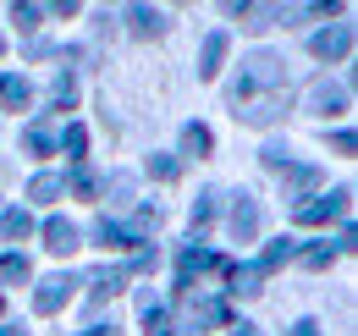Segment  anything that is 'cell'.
<instances>
[{
    "instance_id": "obj_1",
    "label": "cell",
    "mask_w": 358,
    "mask_h": 336,
    "mask_svg": "<svg viewBox=\"0 0 358 336\" xmlns=\"http://www.w3.org/2000/svg\"><path fill=\"white\" fill-rule=\"evenodd\" d=\"M231 105H237V122L275 127L287 116V61L270 55V50L243 55V72H237V83H231Z\"/></svg>"
},
{
    "instance_id": "obj_31",
    "label": "cell",
    "mask_w": 358,
    "mask_h": 336,
    "mask_svg": "<svg viewBox=\"0 0 358 336\" xmlns=\"http://www.w3.org/2000/svg\"><path fill=\"white\" fill-rule=\"evenodd\" d=\"M265 166H275V171L292 166V149H287V144H270V149H265Z\"/></svg>"
},
{
    "instance_id": "obj_3",
    "label": "cell",
    "mask_w": 358,
    "mask_h": 336,
    "mask_svg": "<svg viewBox=\"0 0 358 336\" xmlns=\"http://www.w3.org/2000/svg\"><path fill=\"white\" fill-rule=\"evenodd\" d=\"M348 188H336V193H314V199H303V204H292V226H331L336 215L348 210Z\"/></svg>"
},
{
    "instance_id": "obj_6",
    "label": "cell",
    "mask_w": 358,
    "mask_h": 336,
    "mask_svg": "<svg viewBox=\"0 0 358 336\" xmlns=\"http://www.w3.org/2000/svg\"><path fill=\"white\" fill-rule=\"evenodd\" d=\"M226 320V303L221 298H187V320H182V336H210V326H221Z\"/></svg>"
},
{
    "instance_id": "obj_9",
    "label": "cell",
    "mask_w": 358,
    "mask_h": 336,
    "mask_svg": "<svg viewBox=\"0 0 358 336\" xmlns=\"http://www.w3.org/2000/svg\"><path fill=\"white\" fill-rule=\"evenodd\" d=\"M72 287H78L72 276H45V281H39V293H34V309H39V314H55V309L72 298Z\"/></svg>"
},
{
    "instance_id": "obj_19",
    "label": "cell",
    "mask_w": 358,
    "mask_h": 336,
    "mask_svg": "<svg viewBox=\"0 0 358 336\" xmlns=\"http://www.w3.org/2000/svg\"><path fill=\"white\" fill-rule=\"evenodd\" d=\"M0 99H6L11 111H28V105H34V88H28V78H0Z\"/></svg>"
},
{
    "instance_id": "obj_17",
    "label": "cell",
    "mask_w": 358,
    "mask_h": 336,
    "mask_svg": "<svg viewBox=\"0 0 358 336\" xmlns=\"http://www.w3.org/2000/svg\"><path fill=\"white\" fill-rule=\"evenodd\" d=\"M210 220H215V193H199V199H193V210H187L193 237H204V232H210Z\"/></svg>"
},
{
    "instance_id": "obj_10",
    "label": "cell",
    "mask_w": 358,
    "mask_h": 336,
    "mask_svg": "<svg viewBox=\"0 0 358 336\" xmlns=\"http://www.w3.org/2000/svg\"><path fill=\"white\" fill-rule=\"evenodd\" d=\"M45 248L50 253H78L83 243H78V226L66 220V215H50L45 220Z\"/></svg>"
},
{
    "instance_id": "obj_26",
    "label": "cell",
    "mask_w": 358,
    "mask_h": 336,
    "mask_svg": "<svg viewBox=\"0 0 358 336\" xmlns=\"http://www.w3.org/2000/svg\"><path fill=\"white\" fill-rule=\"evenodd\" d=\"M55 193H61V176H50V171H39V176L28 182V199H39V204H50Z\"/></svg>"
},
{
    "instance_id": "obj_7",
    "label": "cell",
    "mask_w": 358,
    "mask_h": 336,
    "mask_svg": "<svg viewBox=\"0 0 358 336\" xmlns=\"http://www.w3.org/2000/svg\"><path fill=\"white\" fill-rule=\"evenodd\" d=\"M204 270H215V253H210V248H182V259H177V293L193 298V281H199Z\"/></svg>"
},
{
    "instance_id": "obj_16",
    "label": "cell",
    "mask_w": 358,
    "mask_h": 336,
    "mask_svg": "<svg viewBox=\"0 0 358 336\" xmlns=\"http://www.w3.org/2000/svg\"><path fill=\"white\" fill-rule=\"evenodd\" d=\"M127 22H133L138 39H149V34H166V17H160V11H149V6H133V11H127Z\"/></svg>"
},
{
    "instance_id": "obj_4",
    "label": "cell",
    "mask_w": 358,
    "mask_h": 336,
    "mask_svg": "<svg viewBox=\"0 0 358 336\" xmlns=\"http://www.w3.org/2000/svg\"><path fill=\"white\" fill-rule=\"evenodd\" d=\"M348 50H353V28H348V22H331V28H320V34L309 39L314 61H342Z\"/></svg>"
},
{
    "instance_id": "obj_13",
    "label": "cell",
    "mask_w": 358,
    "mask_h": 336,
    "mask_svg": "<svg viewBox=\"0 0 358 336\" xmlns=\"http://www.w3.org/2000/svg\"><path fill=\"white\" fill-rule=\"evenodd\" d=\"M210 149H215V132H210L204 122H187V127H182V155H199V160H204Z\"/></svg>"
},
{
    "instance_id": "obj_11",
    "label": "cell",
    "mask_w": 358,
    "mask_h": 336,
    "mask_svg": "<svg viewBox=\"0 0 358 336\" xmlns=\"http://www.w3.org/2000/svg\"><path fill=\"white\" fill-rule=\"evenodd\" d=\"M226 61V34L215 28V34H204V44H199V78H215Z\"/></svg>"
},
{
    "instance_id": "obj_37",
    "label": "cell",
    "mask_w": 358,
    "mask_h": 336,
    "mask_svg": "<svg viewBox=\"0 0 358 336\" xmlns=\"http://www.w3.org/2000/svg\"><path fill=\"white\" fill-rule=\"evenodd\" d=\"M0 50H6V39H0Z\"/></svg>"
},
{
    "instance_id": "obj_23",
    "label": "cell",
    "mask_w": 358,
    "mask_h": 336,
    "mask_svg": "<svg viewBox=\"0 0 358 336\" xmlns=\"http://www.w3.org/2000/svg\"><path fill=\"white\" fill-rule=\"evenodd\" d=\"M61 188H72L78 199H94V193H99V182H94V171H89V166H72V176H66Z\"/></svg>"
},
{
    "instance_id": "obj_32",
    "label": "cell",
    "mask_w": 358,
    "mask_h": 336,
    "mask_svg": "<svg viewBox=\"0 0 358 336\" xmlns=\"http://www.w3.org/2000/svg\"><path fill=\"white\" fill-rule=\"evenodd\" d=\"M331 149H336V155H353L358 138H353V132H336V138H331Z\"/></svg>"
},
{
    "instance_id": "obj_8",
    "label": "cell",
    "mask_w": 358,
    "mask_h": 336,
    "mask_svg": "<svg viewBox=\"0 0 358 336\" xmlns=\"http://www.w3.org/2000/svg\"><path fill=\"white\" fill-rule=\"evenodd\" d=\"M231 237L237 243H254L259 237V204L248 193H237V204H231Z\"/></svg>"
},
{
    "instance_id": "obj_12",
    "label": "cell",
    "mask_w": 358,
    "mask_h": 336,
    "mask_svg": "<svg viewBox=\"0 0 358 336\" xmlns=\"http://www.w3.org/2000/svg\"><path fill=\"white\" fill-rule=\"evenodd\" d=\"M155 232H160V210H155V204H143V210L122 226V237H127V243H149Z\"/></svg>"
},
{
    "instance_id": "obj_30",
    "label": "cell",
    "mask_w": 358,
    "mask_h": 336,
    "mask_svg": "<svg viewBox=\"0 0 358 336\" xmlns=\"http://www.w3.org/2000/svg\"><path fill=\"white\" fill-rule=\"evenodd\" d=\"M11 22L28 34V28H39V6H11Z\"/></svg>"
},
{
    "instance_id": "obj_20",
    "label": "cell",
    "mask_w": 358,
    "mask_h": 336,
    "mask_svg": "<svg viewBox=\"0 0 358 336\" xmlns=\"http://www.w3.org/2000/svg\"><path fill=\"white\" fill-rule=\"evenodd\" d=\"M94 243H99V248H127V237H122V220L99 215V220H94Z\"/></svg>"
},
{
    "instance_id": "obj_22",
    "label": "cell",
    "mask_w": 358,
    "mask_h": 336,
    "mask_svg": "<svg viewBox=\"0 0 358 336\" xmlns=\"http://www.w3.org/2000/svg\"><path fill=\"white\" fill-rule=\"evenodd\" d=\"M336 243H314V248H303L298 253V265H303V270H325V265H331V259H336Z\"/></svg>"
},
{
    "instance_id": "obj_28",
    "label": "cell",
    "mask_w": 358,
    "mask_h": 336,
    "mask_svg": "<svg viewBox=\"0 0 358 336\" xmlns=\"http://www.w3.org/2000/svg\"><path fill=\"white\" fill-rule=\"evenodd\" d=\"M287 188H292V193H309V188H320V171L314 166H287Z\"/></svg>"
},
{
    "instance_id": "obj_33",
    "label": "cell",
    "mask_w": 358,
    "mask_h": 336,
    "mask_svg": "<svg viewBox=\"0 0 358 336\" xmlns=\"http://www.w3.org/2000/svg\"><path fill=\"white\" fill-rule=\"evenodd\" d=\"M292 336H320V320H298V326H292Z\"/></svg>"
},
{
    "instance_id": "obj_14",
    "label": "cell",
    "mask_w": 358,
    "mask_h": 336,
    "mask_svg": "<svg viewBox=\"0 0 358 336\" xmlns=\"http://www.w3.org/2000/svg\"><path fill=\"white\" fill-rule=\"evenodd\" d=\"M22 149L28 155H55V132H50V122H28V132H22Z\"/></svg>"
},
{
    "instance_id": "obj_25",
    "label": "cell",
    "mask_w": 358,
    "mask_h": 336,
    "mask_svg": "<svg viewBox=\"0 0 358 336\" xmlns=\"http://www.w3.org/2000/svg\"><path fill=\"white\" fill-rule=\"evenodd\" d=\"M127 276H133V270H99V276H94V298L122 293V287H127Z\"/></svg>"
},
{
    "instance_id": "obj_2",
    "label": "cell",
    "mask_w": 358,
    "mask_h": 336,
    "mask_svg": "<svg viewBox=\"0 0 358 336\" xmlns=\"http://www.w3.org/2000/svg\"><path fill=\"white\" fill-rule=\"evenodd\" d=\"M292 253H298V248H292V237H275V243H270V248L259 253L254 265H243V270H231V293H243V298L265 293L259 281H265V276H275V270H281V265H287Z\"/></svg>"
},
{
    "instance_id": "obj_36",
    "label": "cell",
    "mask_w": 358,
    "mask_h": 336,
    "mask_svg": "<svg viewBox=\"0 0 358 336\" xmlns=\"http://www.w3.org/2000/svg\"><path fill=\"white\" fill-rule=\"evenodd\" d=\"M0 314H6V298H0Z\"/></svg>"
},
{
    "instance_id": "obj_18",
    "label": "cell",
    "mask_w": 358,
    "mask_h": 336,
    "mask_svg": "<svg viewBox=\"0 0 358 336\" xmlns=\"http://www.w3.org/2000/svg\"><path fill=\"white\" fill-rule=\"evenodd\" d=\"M28 232H34V215L28 210H0V237H6V243L28 237Z\"/></svg>"
},
{
    "instance_id": "obj_5",
    "label": "cell",
    "mask_w": 358,
    "mask_h": 336,
    "mask_svg": "<svg viewBox=\"0 0 358 336\" xmlns=\"http://www.w3.org/2000/svg\"><path fill=\"white\" fill-rule=\"evenodd\" d=\"M303 105H309V111H320V116H342V111L353 105V94H348L342 83H331V78H320V83H309Z\"/></svg>"
},
{
    "instance_id": "obj_35",
    "label": "cell",
    "mask_w": 358,
    "mask_h": 336,
    "mask_svg": "<svg viewBox=\"0 0 358 336\" xmlns=\"http://www.w3.org/2000/svg\"><path fill=\"white\" fill-rule=\"evenodd\" d=\"M83 336H110V331H83Z\"/></svg>"
},
{
    "instance_id": "obj_29",
    "label": "cell",
    "mask_w": 358,
    "mask_h": 336,
    "mask_svg": "<svg viewBox=\"0 0 358 336\" xmlns=\"http://www.w3.org/2000/svg\"><path fill=\"white\" fill-rule=\"evenodd\" d=\"M50 99H55L61 111H72V99H78V83H72V78L61 72V78H55V88H50Z\"/></svg>"
},
{
    "instance_id": "obj_34",
    "label": "cell",
    "mask_w": 358,
    "mask_h": 336,
    "mask_svg": "<svg viewBox=\"0 0 358 336\" xmlns=\"http://www.w3.org/2000/svg\"><path fill=\"white\" fill-rule=\"evenodd\" d=\"M231 336H259V326H248V320H237V326H231Z\"/></svg>"
},
{
    "instance_id": "obj_21",
    "label": "cell",
    "mask_w": 358,
    "mask_h": 336,
    "mask_svg": "<svg viewBox=\"0 0 358 336\" xmlns=\"http://www.w3.org/2000/svg\"><path fill=\"white\" fill-rule=\"evenodd\" d=\"M0 281H34L28 253H0Z\"/></svg>"
},
{
    "instance_id": "obj_24",
    "label": "cell",
    "mask_w": 358,
    "mask_h": 336,
    "mask_svg": "<svg viewBox=\"0 0 358 336\" xmlns=\"http://www.w3.org/2000/svg\"><path fill=\"white\" fill-rule=\"evenodd\" d=\"M149 176H155V182H177L182 160H177V155H149Z\"/></svg>"
},
{
    "instance_id": "obj_27",
    "label": "cell",
    "mask_w": 358,
    "mask_h": 336,
    "mask_svg": "<svg viewBox=\"0 0 358 336\" xmlns=\"http://www.w3.org/2000/svg\"><path fill=\"white\" fill-rule=\"evenodd\" d=\"M61 149H66V160H72V166H83V149H89V132H83V127H66V138H61Z\"/></svg>"
},
{
    "instance_id": "obj_15",
    "label": "cell",
    "mask_w": 358,
    "mask_h": 336,
    "mask_svg": "<svg viewBox=\"0 0 358 336\" xmlns=\"http://www.w3.org/2000/svg\"><path fill=\"white\" fill-rule=\"evenodd\" d=\"M171 331H177V326H171V309L149 298V303H143V336H171Z\"/></svg>"
}]
</instances>
